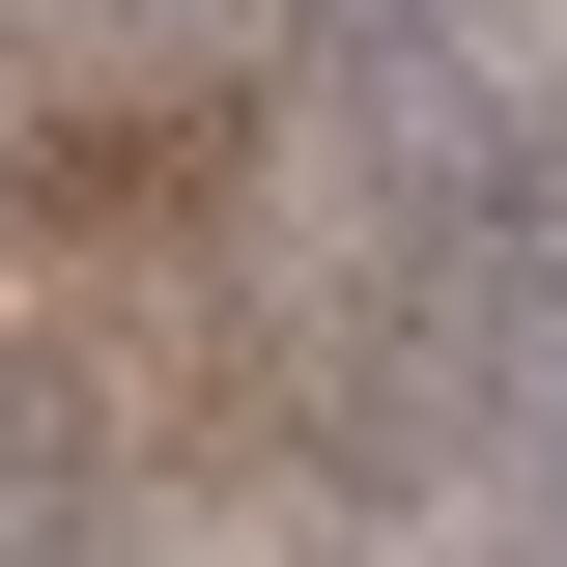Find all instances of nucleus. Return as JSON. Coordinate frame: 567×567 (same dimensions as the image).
I'll use <instances>...</instances> for the list:
<instances>
[]
</instances>
